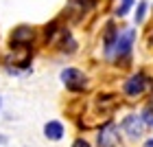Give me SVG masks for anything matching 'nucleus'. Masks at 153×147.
<instances>
[{"label": "nucleus", "instance_id": "obj_8", "mask_svg": "<svg viewBox=\"0 0 153 147\" xmlns=\"http://www.w3.org/2000/svg\"><path fill=\"white\" fill-rule=\"evenodd\" d=\"M136 0H120V4L116 7V16L118 18H123V16H127L129 9H131V4H134Z\"/></svg>", "mask_w": 153, "mask_h": 147}, {"label": "nucleus", "instance_id": "obj_7", "mask_svg": "<svg viewBox=\"0 0 153 147\" xmlns=\"http://www.w3.org/2000/svg\"><path fill=\"white\" fill-rule=\"evenodd\" d=\"M31 40H33V29L31 26H18V29L13 31V35H11V44L18 46V44H26V42H31Z\"/></svg>", "mask_w": 153, "mask_h": 147}, {"label": "nucleus", "instance_id": "obj_10", "mask_svg": "<svg viewBox=\"0 0 153 147\" xmlns=\"http://www.w3.org/2000/svg\"><path fill=\"white\" fill-rule=\"evenodd\" d=\"M140 116H142V121H144V125H147V128H153V106H149Z\"/></svg>", "mask_w": 153, "mask_h": 147}, {"label": "nucleus", "instance_id": "obj_15", "mask_svg": "<svg viewBox=\"0 0 153 147\" xmlns=\"http://www.w3.org/2000/svg\"><path fill=\"white\" fill-rule=\"evenodd\" d=\"M151 42H153V38H151Z\"/></svg>", "mask_w": 153, "mask_h": 147}, {"label": "nucleus", "instance_id": "obj_6", "mask_svg": "<svg viewBox=\"0 0 153 147\" xmlns=\"http://www.w3.org/2000/svg\"><path fill=\"white\" fill-rule=\"evenodd\" d=\"M64 123L61 121H48L44 125V136L48 138V141H61L64 138Z\"/></svg>", "mask_w": 153, "mask_h": 147}, {"label": "nucleus", "instance_id": "obj_2", "mask_svg": "<svg viewBox=\"0 0 153 147\" xmlns=\"http://www.w3.org/2000/svg\"><path fill=\"white\" fill-rule=\"evenodd\" d=\"M61 81H64V86L68 90H74V92L85 90V86H88V77L83 75V70H79L74 66H68L61 70Z\"/></svg>", "mask_w": 153, "mask_h": 147}, {"label": "nucleus", "instance_id": "obj_1", "mask_svg": "<svg viewBox=\"0 0 153 147\" xmlns=\"http://www.w3.org/2000/svg\"><path fill=\"white\" fill-rule=\"evenodd\" d=\"M136 42V31L134 29H120V31H112L109 29L105 33V55L109 59H123L127 57L134 48Z\"/></svg>", "mask_w": 153, "mask_h": 147}, {"label": "nucleus", "instance_id": "obj_13", "mask_svg": "<svg viewBox=\"0 0 153 147\" xmlns=\"http://www.w3.org/2000/svg\"><path fill=\"white\" fill-rule=\"evenodd\" d=\"M0 143H4V136H0Z\"/></svg>", "mask_w": 153, "mask_h": 147}, {"label": "nucleus", "instance_id": "obj_14", "mask_svg": "<svg viewBox=\"0 0 153 147\" xmlns=\"http://www.w3.org/2000/svg\"><path fill=\"white\" fill-rule=\"evenodd\" d=\"M0 106H2V99H0Z\"/></svg>", "mask_w": 153, "mask_h": 147}, {"label": "nucleus", "instance_id": "obj_5", "mask_svg": "<svg viewBox=\"0 0 153 147\" xmlns=\"http://www.w3.org/2000/svg\"><path fill=\"white\" fill-rule=\"evenodd\" d=\"M118 143V130L114 123H105L99 132V145L101 147H114Z\"/></svg>", "mask_w": 153, "mask_h": 147}, {"label": "nucleus", "instance_id": "obj_4", "mask_svg": "<svg viewBox=\"0 0 153 147\" xmlns=\"http://www.w3.org/2000/svg\"><path fill=\"white\" fill-rule=\"evenodd\" d=\"M123 130L129 138H140L144 134V130H147V125H144L140 114H129V116H125V121H123Z\"/></svg>", "mask_w": 153, "mask_h": 147}, {"label": "nucleus", "instance_id": "obj_12", "mask_svg": "<svg viewBox=\"0 0 153 147\" xmlns=\"http://www.w3.org/2000/svg\"><path fill=\"white\" fill-rule=\"evenodd\" d=\"M142 147H153V138H149V141H147V143H144Z\"/></svg>", "mask_w": 153, "mask_h": 147}, {"label": "nucleus", "instance_id": "obj_3", "mask_svg": "<svg viewBox=\"0 0 153 147\" xmlns=\"http://www.w3.org/2000/svg\"><path fill=\"white\" fill-rule=\"evenodd\" d=\"M147 88H149V79H147V75H144V73H136V75H131L129 79L125 81L123 92L127 94V97H140Z\"/></svg>", "mask_w": 153, "mask_h": 147}, {"label": "nucleus", "instance_id": "obj_9", "mask_svg": "<svg viewBox=\"0 0 153 147\" xmlns=\"http://www.w3.org/2000/svg\"><path fill=\"white\" fill-rule=\"evenodd\" d=\"M147 9H149L147 2H140V4H138V11H136V24H142V22H144V18H147Z\"/></svg>", "mask_w": 153, "mask_h": 147}, {"label": "nucleus", "instance_id": "obj_11", "mask_svg": "<svg viewBox=\"0 0 153 147\" xmlns=\"http://www.w3.org/2000/svg\"><path fill=\"white\" fill-rule=\"evenodd\" d=\"M72 147H90V143L85 141V138H76V141L72 143Z\"/></svg>", "mask_w": 153, "mask_h": 147}]
</instances>
